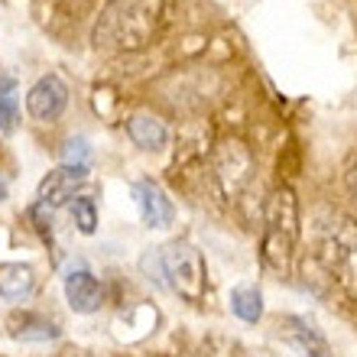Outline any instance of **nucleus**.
<instances>
[{
    "label": "nucleus",
    "mask_w": 357,
    "mask_h": 357,
    "mask_svg": "<svg viewBox=\"0 0 357 357\" xmlns=\"http://www.w3.org/2000/svg\"><path fill=\"white\" fill-rule=\"evenodd\" d=\"M88 160V143L85 140H68L66 143V162H72V166H85Z\"/></svg>",
    "instance_id": "nucleus-19"
},
{
    "label": "nucleus",
    "mask_w": 357,
    "mask_h": 357,
    "mask_svg": "<svg viewBox=\"0 0 357 357\" xmlns=\"http://www.w3.org/2000/svg\"><path fill=\"white\" fill-rule=\"evenodd\" d=\"M88 182V166H72V162H66V166H59V169H52L43 182H39V202L49 208H59V205H72L78 198V188Z\"/></svg>",
    "instance_id": "nucleus-7"
},
{
    "label": "nucleus",
    "mask_w": 357,
    "mask_h": 357,
    "mask_svg": "<svg viewBox=\"0 0 357 357\" xmlns=\"http://www.w3.org/2000/svg\"><path fill=\"white\" fill-rule=\"evenodd\" d=\"M3 198H7V178L0 176V202H3Z\"/></svg>",
    "instance_id": "nucleus-21"
},
{
    "label": "nucleus",
    "mask_w": 357,
    "mask_h": 357,
    "mask_svg": "<svg viewBox=\"0 0 357 357\" xmlns=\"http://www.w3.org/2000/svg\"><path fill=\"white\" fill-rule=\"evenodd\" d=\"M127 137H130L140 150L156 153L169 143V127H166V121H160L156 114H133V117H127Z\"/></svg>",
    "instance_id": "nucleus-12"
},
{
    "label": "nucleus",
    "mask_w": 357,
    "mask_h": 357,
    "mask_svg": "<svg viewBox=\"0 0 357 357\" xmlns=\"http://www.w3.org/2000/svg\"><path fill=\"white\" fill-rule=\"evenodd\" d=\"M133 202L140 208V218L146 227H169L176 221V208H172L169 195L162 192L153 178H140V182H133Z\"/></svg>",
    "instance_id": "nucleus-9"
},
{
    "label": "nucleus",
    "mask_w": 357,
    "mask_h": 357,
    "mask_svg": "<svg viewBox=\"0 0 357 357\" xmlns=\"http://www.w3.org/2000/svg\"><path fill=\"white\" fill-rule=\"evenodd\" d=\"M315 244L325 273L357 299V221L338 208H321L315 215Z\"/></svg>",
    "instance_id": "nucleus-2"
},
{
    "label": "nucleus",
    "mask_w": 357,
    "mask_h": 357,
    "mask_svg": "<svg viewBox=\"0 0 357 357\" xmlns=\"http://www.w3.org/2000/svg\"><path fill=\"white\" fill-rule=\"evenodd\" d=\"M36 289V273L29 264H0V299L20 302L33 296Z\"/></svg>",
    "instance_id": "nucleus-13"
},
{
    "label": "nucleus",
    "mask_w": 357,
    "mask_h": 357,
    "mask_svg": "<svg viewBox=\"0 0 357 357\" xmlns=\"http://www.w3.org/2000/svg\"><path fill=\"white\" fill-rule=\"evenodd\" d=\"M17 127V94H13V82H3L0 85V130L10 133Z\"/></svg>",
    "instance_id": "nucleus-16"
},
{
    "label": "nucleus",
    "mask_w": 357,
    "mask_h": 357,
    "mask_svg": "<svg viewBox=\"0 0 357 357\" xmlns=\"http://www.w3.org/2000/svg\"><path fill=\"white\" fill-rule=\"evenodd\" d=\"M68 107V85L59 75H43L26 94V111L33 121L52 123Z\"/></svg>",
    "instance_id": "nucleus-6"
},
{
    "label": "nucleus",
    "mask_w": 357,
    "mask_h": 357,
    "mask_svg": "<svg viewBox=\"0 0 357 357\" xmlns=\"http://www.w3.org/2000/svg\"><path fill=\"white\" fill-rule=\"evenodd\" d=\"M29 218H33V221H36V227H39V234L46 237H52V208L49 205H43V202H36V205L29 208Z\"/></svg>",
    "instance_id": "nucleus-18"
},
{
    "label": "nucleus",
    "mask_w": 357,
    "mask_h": 357,
    "mask_svg": "<svg viewBox=\"0 0 357 357\" xmlns=\"http://www.w3.org/2000/svg\"><path fill=\"white\" fill-rule=\"evenodd\" d=\"M299 198L289 185H276L264 205V241L260 257L273 273H286L299 247Z\"/></svg>",
    "instance_id": "nucleus-3"
},
{
    "label": "nucleus",
    "mask_w": 357,
    "mask_h": 357,
    "mask_svg": "<svg viewBox=\"0 0 357 357\" xmlns=\"http://www.w3.org/2000/svg\"><path fill=\"white\" fill-rule=\"evenodd\" d=\"M62 289H66V302L68 309L78 312V315H91V312L101 309L104 302V289L98 276H94L88 266H72L62 280Z\"/></svg>",
    "instance_id": "nucleus-8"
},
{
    "label": "nucleus",
    "mask_w": 357,
    "mask_h": 357,
    "mask_svg": "<svg viewBox=\"0 0 357 357\" xmlns=\"http://www.w3.org/2000/svg\"><path fill=\"white\" fill-rule=\"evenodd\" d=\"M231 312L247 325H257L264 319V296L257 286H234L231 289Z\"/></svg>",
    "instance_id": "nucleus-14"
},
{
    "label": "nucleus",
    "mask_w": 357,
    "mask_h": 357,
    "mask_svg": "<svg viewBox=\"0 0 357 357\" xmlns=\"http://www.w3.org/2000/svg\"><path fill=\"white\" fill-rule=\"evenodd\" d=\"M156 3L153 0H111L94 23V49L104 52H137L156 36Z\"/></svg>",
    "instance_id": "nucleus-1"
},
{
    "label": "nucleus",
    "mask_w": 357,
    "mask_h": 357,
    "mask_svg": "<svg viewBox=\"0 0 357 357\" xmlns=\"http://www.w3.org/2000/svg\"><path fill=\"white\" fill-rule=\"evenodd\" d=\"M211 188L221 202H237L254 178V156L241 140H225L211 156Z\"/></svg>",
    "instance_id": "nucleus-5"
},
{
    "label": "nucleus",
    "mask_w": 357,
    "mask_h": 357,
    "mask_svg": "<svg viewBox=\"0 0 357 357\" xmlns=\"http://www.w3.org/2000/svg\"><path fill=\"white\" fill-rule=\"evenodd\" d=\"M72 218H75V225L82 234H94V227H98V211H94V198L88 195H78L72 202Z\"/></svg>",
    "instance_id": "nucleus-15"
},
{
    "label": "nucleus",
    "mask_w": 357,
    "mask_h": 357,
    "mask_svg": "<svg viewBox=\"0 0 357 357\" xmlns=\"http://www.w3.org/2000/svg\"><path fill=\"white\" fill-rule=\"evenodd\" d=\"M162 254V273H166V286L185 302H202L205 296V260L188 241H172V244L160 247Z\"/></svg>",
    "instance_id": "nucleus-4"
},
{
    "label": "nucleus",
    "mask_w": 357,
    "mask_h": 357,
    "mask_svg": "<svg viewBox=\"0 0 357 357\" xmlns=\"http://www.w3.org/2000/svg\"><path fill=\"white\" fill-rule=\"evenodd\" d=\"M280 331H282V338L289 341L299 354H305V357H331L328 338L321 335V328L315 325V321L302 319V315H282Z\"/></svg>",
    "instance_id": "nucleus-10"
},
{
    "label": "nucleus",
    "mask_w": 357,
    "mask_h": 357,
    "mask_svg": "<svg viewBox=\"0 0 357 357\" xmlns=\"http://www.w3.org/2000/svg\"><path fill=\"white\" fill-rule=\"evenodd\" d=\"M140 270L143 276L150 282H156V286H166V273H162V254H160V247L156 250H146V254L140 257Z\"/></svg>",
    "instance_id": "nucleus-17"
},
{
    "label": "nucleus",
    "mask_w": 357,
    "mask_h": 357,
    "mask_svg": "<svg viewBox=\"0 0 357 357\" xmlns=\"http://www.w3.org/2000/svg\"><path fill=\"white\" fill-rule=\"evenodd\" d=\"M344 188H348V195L357 202V160L351 162L348 169H344Z\"/></svg>",
    "instance_id": "nucleus-20"
},
{
    "label": "nucleus",
    "mask_w": 357,
    "mask_h": 357,
    "mask_svg": "<svg viewBox=\"0 0 357 357\" xmlns=\"http://www.w3.org/2000/svg\"><path fill=\"white\" fill-rule=\"evenodd\" d=\"M7 331L10 338L17 341H36V344H46V341H56L62 335L52 319L46 315H39V312H13L7 319Z\"/></svg>",
    "instance_id": "nucleus-11"
}]
</instances>
